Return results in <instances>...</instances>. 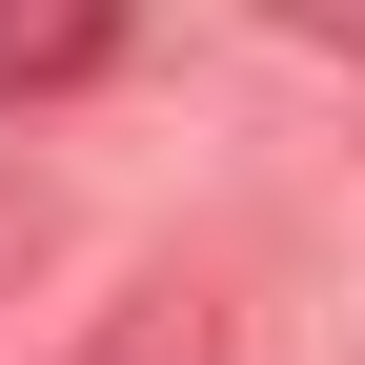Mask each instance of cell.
Masks as SVG:
<instances>
[{
  "mask_svg": "<svg viewBox=\"0 0 365 365\" xmlns=\"http://www.w3.org/2000/svg\"><path fill=\"white\" fill-rule=\"evenodd\" d=\"M122 41H143V0H0V102H81V81H122Z\"/></svg>",
  "mask_w": 365,
  "mask_h": 365,
  "instance_id": "cell-1",
  "label": "cell"
},
{
  "mask_svg": "<svg viewBox=\"0 0 365 365\" xmlns=\"http://www.w3.org/2000/svg\"><path fill=\"white\" fill-rule=\"evenodd\" d=\"M41 365H223V304L203 284H122L81 345H41Z\"/></svg>",
  "mask_w": 365,
  "mask_h": 365,
  "instance_id": "cell-2",
  "label": "cell"
},
{
  "mask_svg": "<svg viewBox=\"0 0 365 365\" xmlns=\"http://www.w3.org/2000/svg\"><path fill=\"white\" fill-rule=\"evenodd\" d=\"M21 244H41V182H0V264H21Z\"/></svg>",
  "mask_w": 365,
  "mask_h": 365,
  "instance_id": "cell-3",
  "label": "cell"
},
{
  "mask_svg": "<svg viewBox=\"0 0 365 365\" xmlns=\"http://www.w3.org/2000/svg\"><path fill=\"white\" fill-rule=\"evenodd\" d=\"M284 21H304V41H365V0H284Z\"/></svg>",
  "mask_w": 365,
  "mask_h": 365,
  "instance_id": "cell-4",
  "label": "cell"
}]
</instances>
